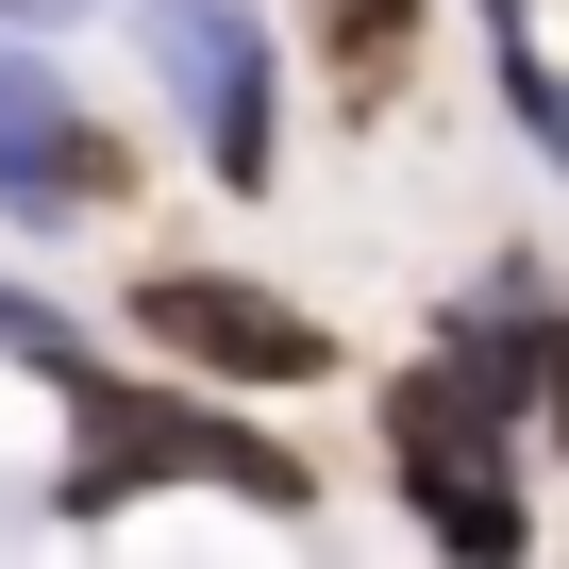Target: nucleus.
Wrapping results in <instances>:
<instances>
[{
  "instance_id": "1",
  "label": "nucleus",
  "mask_w": 569,
  "mask_h": 569,
  "mask_svg": "<svg viewBox=\"0 0 569 569\" xmlns=\"http://www.w3.org/2000/svg\"><path fill=\"white\" fill-rule=\"evenodd\" d=\"M0 352L68 386V436H84V452H68V519H101V502H134V486H234V502H268V519L319 502V469L284 452V436H251V419H218V402H168V386L101 369L51 302H18V284H0Z\"/></svg>"
},
{
  "instance_id": "2",
  "label": "nucleus",
  "mask_w": 569,
  "mask_h": 569,
  "mask_svg": "<svg viewBox=\"0 0 569 569\" xmlns=\"http://www.w3.org/2000/svg\"><path fill=\"white\" fill-rule=\"evenodd\" d=\"M134 336L201 386H319L336 369V336L284 284H234V268H134Z\"/></svg>"
},
{
  "instance_id": "3",
  "label": "nucleus",
  "mask_w": 569,
  "mask_h": 569,
  "mask_svg": "<svg viewBox=\"0 0 569 569\" xmlns=\"http://www.w3.org/2000/svg\"><path fill=\"white\" fill-rule=\"evenodd\" d=\"M386 469H402V502H419V536H452V552H519V486H502V419L452 386V369H402L386 386Z\"/></svg>"
},
{
  "instance_id": "4",
  "label": "nucleus",
  "mask_w": 569,
  "mask_h": 569,
  "mask_svg": "<svg viewBox=\"0 0 569 569\" xmlns=\"http://www.w3.org/2000/svg\"><path fill=\"white\" fill-rule=\"evenodd\" d=\"M0 201L18 218H118L134 201V134H101L34 51H0Z\"/></svg>"
},
{
  "instance_id": "5",
  "label": "nucleus",
  "mask_w": 569,
  "mask_h": 569,
  "mask_svg": "<svg viewBox=\"0 0 569 569\" xmlns=\"http://www.w3.org/2000/svg\"><path fill=\"white\" fill-rule=\"evenodd\" d=\"M151 51H168V84H184L218 184L251 201V184H268V34L234 18V0H218V18H201V0H151Z\"/></svg>"
},
{
  "instance_id": "6",
  "label": "nucleus",
  "mask_w": 569,
  "mask_h": 569,
  "mask_svg": "<svg viewBox=\"0 0 569 569\" xmlns=\"http://www.w3.org/2000/svg\"><path fill=\"white\" fill-rule=\"evenodd\" d=\"M402 51H419V0H336V84H352V101H386Z\"/></svg>"
},
{
  "instance_id": "7",
  "label": "nucleus",
  "mask_w": 569,
  "mask_h": 569,
  "mask_svg": "<svg viewBox=\"0 0 569 569\" xmlns=\"http://www.w3.org/2000/svg\"><path fill=\"white\" fill-rule=\"evenodd\" d=\"M536 419H552V452H569V319H536Z\"/></svg>"
},
{
  "instance_id": "8",
  "label": "nucleus",
  "mask_w": 569,
  "mask_h": 569,
  "mask_svg": "<svg viewBox=\"0 0 569 569\" xmlns=\"http://www.w3.org/2000/svg\"><path fill=\"white\" fill-rule=\"evenodd\" d=\"M0 18H34V34H51V18H84V0H0Z\"/></svg>"
}]
</instances>
